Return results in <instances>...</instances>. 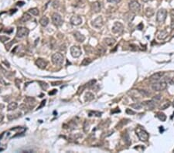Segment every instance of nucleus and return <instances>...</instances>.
Returning a JSON list of instances; mask_svg holds the SVG:
<instances>
[{
	"label": "nucleus",
	"mask_w": 174,
	"mask_h": 153,
	"mask_svg": "<svg viewBox=\"0 0 174 153\" xmlns=\"http://www.w3.org/2000/svg\"><path fill=\"white\" fill-rule=\"evenodd\" d=\"M136 134H137V136H138L139 139L142 141H147L149 140V134L147 131H145L144 129L141 128H137L136 130Z\"/></svg>",
	"instance_id": "obj_1"
},
{
	"label": "nucleus",
	"mask_w": 174,
	"mask_h": 153,
	"mask_svg": "<svg viewBox=\"0 0 174 153\" xmlns=\"http://www.w3.org/2000/svg\"><path fill=\"white\" fill-rule=\"evenodd\" d=\"M63 60H64V57H63V54L60 53H56L52 56V62L55 65H57V66L62 65Z\"/></svg>",
	"instance_id": "obj_2"
},
{
	"label": "nucleus",
	"mask_w": 174,
	"mask_h": 153,
	"mask_svg": "<svg viewBox=\"0 0 174 153\" xmlns=\"http://www.w3.org/2000/svg\"><path fill=\"white\" fill-rule=\"evenodd\" d=\"M167 87V84L166 82L165 81H161V82H154L152 84V89L153 91H163Z\"/></svg>",
	"instance_id": "obj_3"
},
{
	"label": "nucleus",
	"mask_w": 174,
	"mask_h": 153,
	"mask_svg": "<svg viewBox=\"0 0 174 153\" xmlns=\"http://www.w3.org/2000/svg\"><path fill=\"white\" fill-rule=\"evenodd\" d=\"M167 16V11L165 9H160L158 10L156 14V20L159 23H163L166 19Z\"/></svg>",
	"instance_id": "obj_4"
},
{
	"label": "nucleus",
	"mask_w": 174,
	"mask_h": 153,
	"mask_svg": "<svg viewBox=\"0 0 174 153\" xmlns=\"http://www.w3.org/2000/svg\"><path fill=\"white\" fill-rule=\"evenodd\" d=\"M52 22L56 26H60L62 25L63 23V19H62V16L57 13H54L52 15Z\"/></svg>",
	"instance_id": "obj_5"
},
{
	"label": "nucleus",
	"mask_w": 174,
	"mask_h": 153,
	"mask_svg": "<svg viewBox=\"0 0 174 153\" xmlns=\"http://www.w3.org/2000/svg\"><path fill=\"white\" fill-rule=\"evenodd\" d=\"M112 32L114 33H117V34H121L123 32L124 30V26L122 23H119V22H116L114 23L113 26H112Z\"/></svg>",
	"instance_id": "obj_6"
},
{
	"label": "nucleus",
	"mask_w": 174,
	"mask_h": 153,
	"mask_svg": "<svg viewBox=\"0 0 174 153\" xmlns=\"http://www.w3.org/2000/svg\"><path fill=\"white\" fill-rule=\"evenodd\" d=\"M30 30L26 27H18L17 32H16V37L19 38H23L24 37H26L29 34Z\"/></svg>",
	"instance_id": "obj_7"
},
{
	"label": "nucleus",
	"mask_w": 174,
	"mask_h": 153,
	"mask_svg": "<svg viewBox=\"0 0 174 153\" xmlns=\"http://www.w3.org/2000/svg\"><path fill=\"white\" fill-rule=\"evenodd\" d=\"M129 9L133 13H137L139 12L140 10V4L139 3L138 1H136V0H133V1H131L129 3Z\"/></svg>",
	"instance_id": "obj_8"
},
{
	"label": "nucleus",
	"mask_w": 174,
	"mask_h": 153,
	"mask_svg": "<svg viewBox=\"0 0 174 153\" xmlns=\"http://www.w3.org/2000/svg\"><path fill=\"white\" fill-rule=\"evenodd\" d=\"M70 53H71V55L74 57L77 58V57H79L81 55L82 51H81V49L80 48V47L73 46L70 48Z\"/></svg>",
	"instance_id": "obj_9"
},
{
	"label": "nucleus",
	"mask_w": 174,
	"mask_h": 153,
	"mask_svg": "<svg viewBox=\"0 0 174 153\" xmlns=\"http://www.w3.org/2000/svg\"><path fill=\"white\" fill-rule=\"evenodd\" d=\"M103 24L104 23H103V20H102V16H98L96 19H95L92 22V26L97 29L102 28Z\"/></svg>",
	"instance_id": "obj_10"
},
{
	"label": "nucleus",
	"mask_w": 174,
	"mask_h": 153,
	"mask_svg": "<svg viewBox=\"0 0 174 153\" xmlns=\"http://www.w3.org/2000/svg\"><path fill=\"white\" fill-rule=\"evenodd\" d=\"M35 64H36V65L39 68H40V69H45L46 67H47V61L45 60L44 59H42V58H38L37 60H36Z\"/></svg>",
	"instance_id": "obj_11"
},
{
	"label": "nucleus",
	"mask_w": 174,
	"mask_h": 153,
	"mask_svg": "<svg viewBox=\"0 0 174 153\" xmlns=\"http://www.w3.org/2000/svg\"><path fill=\"white\" fill-rule=\"evenodd\" d=\"M164 75L163 72H158V73L153 74L150 77H149V80L152 82H157L162 77V76Z\"/></svg>",
	"instance_id": "obj_12"
},
{
	"label": "nucleus",
	"mask_w": 174,
	"mask_h": 153,
	"mask_svg": "<svg viewBox=\"0 0 174 153\" xmlns=\"http://www.w3.org/2000/svg\"><path fill=\"white\" fill-rule=\"evenodd\" d=\"M70 23L74 26H78L82 23V18L79 16H73L70 18Z\"/></svg>",
	"instance_id": "obj_13"
},
{
	"label": "nucleus",
	"mask_w": 174,
	"mask_h": 153,
	"mask_svg": "<svg viewBox=\"0 0 174 153\" xmlns=\"http://www.w3.org/2000/svg\"><path fill=\"white\" fill-rule=\"evenodd\" d=\"M25 104L26 105H28L29 107H33L35 104H36V99L34 97H26L25 98Z\"/></svg>",
	"instance_id": "obj_14"
},
{
	"label": "nucleus",
	"mask_w": 174,
	"mask_h": 153,
	"mask_svg": "<svg viewBox=\"0 0 174 153\" xmlns=\"http://www.w3.org/2000/svg\"><path fill=\"white\" fill-rule=\"evenodd\" d=\"M74 36L75 40H76L77 41H78V42L82 43V42H84V40H85V37H84V36L83 34H81L80 32H77V31L75 32V33H74Z\"/></svg>",
	"instance_id": "obj_15"
},
{
	"label": "nucleus",
	"mask_w": 174,
	"mask_h": 153,
	"mask_svg": "<svg viewBox=\"0 0 174 153\" xmlns=\"http://www.w3.org/2000/svg\"><path fill=\"white\" fill-rule=\"evenodd\" d=\"M91 9L95 13H98L101 11V9H102V6L99 2H95L91 5Z\"/></svg>",
	"instance_id": "obj_16"
},
{
	"label": "nucleus",
	"mask_w": 174,
	"mask_h": 153,
	"mask_svg": "<svg viewBox=\"0 0 174 153\" xmlns=\"http://www.w3.org/2000/svg\"><path fill=\"white\" fill-rule=\"evenodd\" d=\"M143 106L145 107L147 109L152 110L155 107V102L154 101H145L143 104Z\"/></svg>",
	"instance_id": "obj_17"
},
{
	"label": "nucleus",
	"mask_w": 174,
	"mask_h": 153,
	"mask_svg": "<svg viewBox=\"0 0 174 153\" xmlns=\"http://www.w3.org/2000/svg\"><path fill=\"white\" fill-rule=\"evenodd\" d=\"M167 36H168V32L166 30H162L158 33L157 37H158L159 40H165L167 37Z\"/></svg>",
	"instance_id": "obj_18"
},
{
	"label": "nucleus",
	"mask_w": 174,
	"mask_h": 153,
	"mask_svg": "<svg viewBox=\"0 0 174 153\" xmlns=\"http://www.w3.org/2000/svg\"><path fill=\"white\" fill-rule=\"evenodd\" d=\"M40 23L43 26H47L49 23V19L47 16H43L41 19L40 20Z\"/></svg>",
	"instance_id": "obj_19"
},
{
	"label": "nucleus",
	"mask_w": 174,
	"mask_h": 153,
	"mask_svg": "<svg viewBox=\"0 0 174 153\" xmlns=\"http://www.w3.org/2000/svg\"><path fill=\"white\" fill-rule=\"evenodd\" d=\"M105 43L108 46H112L113 44H115V40L113 38H105L104 39Z\"/></svg>",
	"instance_id": "obj_20"
},
{
	"label": "nucleus",
	"mask_w": 174,
	"mask_h": 153,
	"mask_svg": "<svg viewBox=\"0 0 174 153\" xmlns=\"http://www.w3.org/2000/svg\"><path fill=\"white\" fill-rule=\"evenodd\" d=\"M30 19H31V16H30V14H28V13H24V14L23 15V16L21 17L20 21L23 22V23H26V22H27V21H29Z\"/></svg>",
	"instance_id": "obj_21"
},
{
	"label": "nucleus",
	"mask_w": 174,
	"mask_h": 153,
	"mask_svg": "<svg viewBox=\"0 0 174 153\" xmlns=\"http://www.w3.org/2000/svg\"><path fill=\"white\" fill-rule=\"evenodd\" d=\"M123 140L125 141V143L127 145H130V143H131V140H130V138H129V134L128 133H125L123 134Z\"/></svg>",
	"instance_id": "obj_22"
},
{
	"label": "nucleus",
	"mask_w": 174,
	"mask_h": 153,
	"mask_svg": "<svg viewBox=\"0 0 174 153\" xmlns=\"http://www.w3.org/2000/svg\"><path fill=\"white\" fill-rule=\"evenodd\" d=\"M17 104L16 102H12V103H10L7 107V110L8 111H13L15 109L17 108Z\"/></svg>",
	"instance_id": "obj_23"
},
{
	"label": "nucleus",
	"mask_w": 174,
	"mask_h": 153,
	"mask_svg": "<svg viewBox=\"0 0 174 153\" xmlns=\"http://www.w3.org/2000/svg\"><path fill=\"white\" fill-rule=\"evenodd\" d=\"M154 14V10L152 8H147L145 10V15L147 17H151Z\"/></svg>",
	"instance_id": "obj_24"
},
{
	"label": "nucleus",
	"mask_w": 174,
	"mask_h": 153,
	"mask_svg": "<svg viewBox=\"0 0 174 153\" xmlns=\"http://www.w3.org/2000/svg\"><path fill=\"white\" fill-rule=\"evenodd\" d=\"M94 94H91L90 92H88L86 93L85 94V100L86 101H92L93 99H94Z\"/></svg>",
	"instance_id": "obj_25"
},
{
	"label": "nucleus",
	"mask_w": 174,
	"mask_h": 153,
	"mask_svg": "<svg viewBox=\"0 0 174 153\" xmlns=\"http://www.w3.org/2000/svg\"><path fill=\"white\" fill-rule=\"evenodd\" d=\"M156 117H157V118H158L160 121H165L166 120V116L165 115V114H163V113H162V112H159V113L157 114Z\"/></svg>",
	"instance_id": "obj_26"
},
{
	"label": "nucleus",
	"mask_w": 174,
	"mask_h": 153,
	"mask_svg": "<svg viewBox=\"0 0 174 153\" xmlns=\"http://www.w3.org/2000/svg\"><path fill=\"white\" fill-rule=\"evenodd\" d=\"M131 107H133V108H135V109L139 110V109L142 108V107H143L144 106H143V104H142V103H135V104H132Z\"/></svg>",
	"instance_id": "obj_27"
},
{
	"label": "nucleus",
	"mask_w": 174,
	"mask_h": 153,
	"mask_svg": "<svg viewBox=\"0 0 174 153\" xmlns=\"http://www.w3.org/2000/svg\"><path fill=\"white\" fill-rule=\"evenodd\" d=\"M102 114V112H99V111H90L88 113V116L91 117V116H96V117H101Z\"/></svg>",
	"instance_id": "obj_28"
},
{
	"label": "nucleus",
	"mask_w": 174,
	"mask_h": 153,
	"mask_svg": "<svg viewBox=\"0 0 174 153\" xmlns=\"http://www.w3.org/2000/svg\"><path fill=\"white\" fill-rule=\"evenodd\" d=\"M91 61H92V60H91L90 58H85V59L83 60V61H82L81 65H82V66H88V64H91Z\"/></svg>",
	"instance_id": "obj_29"
},
{
	"label": "nucleus",
	"mask_w": 174,
	"mask_h": 153,
	"mask_svg": "<svg viewBox=\"0 0 174 153\" xmlns=\"http://www.w3.org/2000/svg\"><path fill=\"white\" fill-rule=\"evenodd\" d=\"M38 83L40 84V86L41 87V88L43 89V90H47L48 87H49V85L46 83V82H44V81H38Z\"/></svg>",
	"instance_id": "obj_30"
},
{
	"label": "nucleus",
	"mask_w": 174,
	"mask_h": 153,
	"mask_svg": "<svg viewBox=\"0 0 174 153\" xmlns=\"http://www.w3.org/2000/svg\"><path fill=\"white\" fill-rule=\"evenodd\" d=\"M29 12H30L32 15H34V16H38V15H39V10H38V9H36V8L30 9V10H29Z\"/></svg>",
	"instance_id": "obj_31"
},
{
	"label": "nucleus",
	"mask_w": 174,
	"mask_h": 153,
	"mask_svg": "<svg viewBox=\"0 0 174 153\" xmlns=\"http://www.w3.org/2000/svg\"><path fill=\"white\" fill-rule=\"evenodd\" d=\"M170 106V102L168 101H166L165 103H163L162 104V106H161V110H165V109H166L167 107H169Z\"/></svg>",
	"instance_id": "obj_32"
},
{
	"label": "nucleus",
	"mask_w": 174,
	"mask_h": 153,
	"mask_svg": "<svg viewBox=\"0 0 174 153\" xmlns=\"http://www.w3.org/2000/svg\"><path fill=\"white\" fill-rule=\"evenodd\" d=\"M96 83V80H90L89 82H88L87 84H86V87H88V88H91V87H93L94 85H95V84Z\"/></svg>",
	"instance_id": "obj_33"
},
{
	"label": "nucleus",
	"mask_w": 174,
	"mask_h": 153,
	"mask_svg": "<svg viewBox=\"0 0 174 153\" xmlns=\"http://www.w3.org/2000/svg\"><path fill=\"white\" fill-rule=\"evenodd\" d=\"M89 126H90L89 123H88L87 121H85L84 125V132H88V130H89Z\"/></svg>",
	"instance_id": "obj_34"
},
{
	"label": "nucleus",
	"mask_w": 174,
	"mask_h": 153,
	"mask_svg": "<svg viewBox=\"0 0 174 153\" xmlns=\"http://www.w3.org/2000/svg\"><path fill=\"white\" fill-rule=\"evenodd\" d=\"M15 42H16V40H13L11 43H8V44H6V50H10V47L12 46V44H13V43H14Z\"/></svg>",
	"instance_id": "obj_35"
},
{
	"label": "nucleus",
	"mask_w": 174,
	"mask_h": 153,
	"mask_svg": "<svg viewBox=\"0 0 174 153\" xmlns=\"http://www.w3.org/2000/svg\"><path fill=\"white\" fill-rule=\"evenodd\" d=\"M86 87V86H82V87H80V88H79V90H78V92H77V94H80L82 92H83V91H84V89Z\"/></svg>",
	"instance_id": "obj_36"
},
{
	"label": "nucleus",
	"mask_w": 174,
	"mask_h": 153,
	"mask_svg": "<svg viewBox=\"0 0 174 153\" xmlns=\"http://www.w3.org/2000/svg\"><path fill=\"white\" fill-rule=\"evenodd\" d=\"M9 40V37H0V41L1 42H5Z\"/></svg>",
	"instance_id": "obj_37"
},
{
	"label": "nucleus",
	"mask_w": 174,
	"mask_h": 153,
	"mask_svg": "<svg viewBox=\"0 0 174 153\" xmlns=\"http://www.w3.org/2000/svg\"><path fill=\"white\" fill-rule=\"evenodd\" d=\"M61 84H62V81H56V82H52L51 83V84L53 86H58V85H60Z\"/></svg>",
	"instance_id": "obj_38"
},
{
	"label": "nucleus",
	"mask_w": 174,
	"mask_h": 153,
	"mask_svg": "<svg viewBox=\"0 0 174 153\" xmlns=\"http://www.w3.org/2000/svg\"><path fill=\"white\" fill-rule=\"evenodd\" d=\"M108 3H118L121 0H107Z\"/></svg>",
	"instance_id": "obj_39"
},
{
	"label": "nucleus",
	"mask_w": 174,
	"mask_h": 153,
	"mask_svg": "<svg viewBox=\"0 0 174 153\" xmlns=\"http://www.w3.org/2000/svg\"><path fill=\"white\" fill-rule=\"evenodd\" d=\"M45 103H46V100H43V101L41 102V104L38 107V108H37V109H40V108H42V107L45 105Z\"/></svg>",
	"instance_id": "obj_40"
},
{
	"label": "nucleus",
	"mask_w": 174,
	"mask_h": 153,
	"mask_svg": "<svg viewBox=\"0 0 174 153\" xmlns=\"http://www.w3.org/2000/svg\"><path fill=\"white\" fill-rule=\"evenodd\" d=\"M57 92V90H56V89H53L52 91L49 92V94H50V95H53L54 94H56Z\"/></svg>",
	"instance_id": "obj_41"
},
{
	"label": "nucleus",
	"mask_w": 174,
	"mask_h": 153,
	"mask_svg": "<svg viewBox=\"0 0 174 153\" xmlns=\"http://www.w3.org/2000/svg\"><path fill=\"white\" fill-rule=\"evenodd\" d=\"M126 113H127V114H135V112L132 111L130 110V109H127V110H126Z\"/></svg>",
	"instance_id": "obj_42"
},
{
	"label": "nucleus",
	"mask_w": 174,
	"mask_h": 153,
	"mask_svg": "<svg viewBox=\"0 0 174 153\" xmlns=\"http://www.w3.org/2000/svg\"><path fill=\"white\" fill-rule=\"evenodd\" d=\"M16 5H17L18 6H23L24 5V2H23V1H20V2H18Z\"/></svg>",
	"instance_id": "obj_43"
},
{
	"label": "nucleus",
	"mask_w": 174,
	"mask_h": 153,
	"mask_svg": "<svg viewBox=\"0 0 174 153\" xmlns=\"http://www.w3.org/2000/svg\"><path fill=\"white\" fill-rule=\"evenodd\" d=\"M3 118H4V116H3V114H0V122H1V121H3Z\"/></svg>",
	"instance_id": "obj_44"
},
{
	"label": "nucleus",
	"mask_w": 174,
	"mask_h": 153,
	"mask_svg": "<svg viewBox=\"0 0 174 153\" xmlns=\"http://www.w3.org/2000/svg\"><path fill=\"white\" fill-rule=\"evenodd\" d=\"M171 28L174 29V19L172 20V23H171Z\"/></svg>",
	"instance_id": "obj_45"
},
{
	"label": "nucleus",
	"mask_w": 174,
	"mask_h": 153,
	"mask_svg": "<svg viewBox=\"0 0 174 153\" xmlns=\"http://www.w3.org/2000/svg\"><path fill=\"white\" fill-rule=\"evenodd\" d=\"M12 11H11V13H10V15H12L13 13H16V9H14V10H11Z\"/></svg>",
	"instance_id": "obj_46"
},
{
	"label": "nucleus",
	"mask_w": 174,
	"mask_h": 153,
	"mask_svg": "<svg viewBox=\"0 0 174 153\" xmlns=\"http://www.w3.org/2000/svg\"><path fill=\"white\" fill-rule=\"evenodd\" d=\"M170 84H172V85L174 84V77H172V79L171 80V81H170Z\"/></svg>",
	"instance_id": "obj_47"
},
{
	"label": "nucleus",
	"mask_w": 174,
	"mask_h": 153,
	"mask_svg": "<svg viewBox=\"0 0 174 153\" xmlns=\"http://www.w3.org/2000/svg\"><path fill=\"white\" fill-rule=\"evenodd\" d=\"M142 1H143L144 3H147V2H149V1H152V0H142Z\"/></svg>",
	"instance_id": "obj_48"
},
{
	"label": "nucleus",
	"mask_w": 174,
	"mask_h": 153,
	"mask_svg": "<svg viewBox=\"0 0 174 153\" xmlns=\"http://www.w3.org/2000/svg\"><path fill=\"white\" fill-rule=\"evenodd\" d=\"M3 148H0V151H3Z\"/></svg>",
	"instance_id": "obj_49"
},
{
	"label": "nucleus",
	"mask_w": 174,
	"mask_h": 153,
	"mask_svg": "<svg viewBox=\"0 0 174 153\" xmlns=\"http://www.w3.org/2000/svg\"><path fill=\"white\" fill-rule=\"evenodd\" d=\"M172 105H173V107H174V101H173V102H172Z\"/></svg>",
	"instance_id": "obj_50"
},
{
	"label": "nucleus",
	"mask_w": 174,
	"mask_h": 153,
	"mask_svg": "<svg viewBox=\"0 0 174 153\" xmlns=\"http://www.w3.org/2000/svg\"><path fill=\"white\" fill-rule=\"evenodd\" d=\"M0 92H1V87H0Z\"/></svg>",
	"instance_id": "obj_51"
}]
</instances>
